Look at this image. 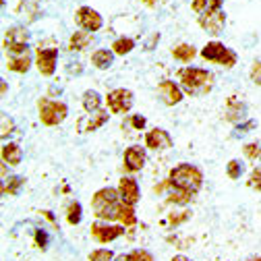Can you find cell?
I'll return each instance as SVG.
<instances>
[{
    "label": "cell",
    "instance_id": "d4e9b609",
    "mask_svg": "<svg viewBox=\"0 0 261 261\" xmlns=\"http://www.w3.org/2000/svg\"><path fill=\"white\" fill-rule=\"evenodd\" d=\"M133 207H135V205L122 203V210H120V218H118V222H120L122 226H126V228H133V226L137 224V214H135Z\"/></svg>",
    "mask_w": 261,
    "mask_h": 261
},
{
    "label": "cell",
    "instance_id": "603a6c76",
    "mask_svg": "<svg viewBox=\"0 0 261 261\" xmlns=\"http://www.w3.org/2000/svg\"><path fill=\"white\" fill-rule=\"evenodd\" d=\"M195 54H197V50H195L191 44H178L172 48V56L180 62H191L195 58Z\"/></svg>",
    "mask_w": 261,
    "mask_h": 261
},
{
    "label": "cell",
    "instance_id": "60d3db41",
    "mask_svg": "<svg viewBox=\"0 0 261 261\" xmlns=\"http://www.w3.org/2000/svg\"><path fill=\"white\" fill-rule=\"evenodd\" d=\"M143 3H145V5H153V3H155V0H143Z\"/></svg>",
    "mask_w": 261,
    "mask_h": 261
},
{
    "label": "cell",
    "instance_id": "e0dca14e",
    "mask_svg": "<svg viewBox=\"0 0 261 261\" xmlns=\"http://www.w3.org/2000/svg\"><path fill=\"white\" fill-rule=\"evenodd\" d=\"M7 67L13 73H27L31 67V52H19V54H9L7 56Z\"/></svg>",
    "mask_w": 261,
    "mask_h": 261
},
{
    "label": "cell",
    "instance_id": "ffe728a7",
    "mask_svg": "<svg viewBox=\"0 0 261 261\" xmlns=\"http://www.w3.org/2000/svg\"><path fill=\"white\" fill-rule=\"evenodd\" d=\"M3 162L9 166H19L21 164V160H23V151L17 143H5L3 145Z\"/></svg>",
    "mask_w": 261,
    "mask_h": 261
},
{
    "label": "cell",
    "instance_id": "f546056e",
    "mask_svg": "<svg viewBox=\"0 0 261 261\" xmlns=\"http://www.w3.org/2000/svg\"><path fill=\"white\" fill-rule=\"evenodd\" d=\"M245 172V166L241 164V162L239 160H230V162H228V166H226V174L228 176H230V178H241V174Z\"/></svg>",
    "mask_w": 261,
    "mask_h": 261
},
{
    "label": "cell",
    "instance_id": "cb8c5ba5",
    "mask_svg": "<svg viewBox=\"0 0 261 261\" xmlns=\"http://www.w3.org/2000/svg\"><path fill=\"white\" fill-rule=\"evenodd\" d=\"M243 114H245V104L239 102L237 97H230V100H228V108H226V118L237 122L239 118H243Z\"/></svg>",
    "mask_w": 261,
    "mask_h": 261
},
{
    "label": "cell",
    "instance_id": "9a60e30c",
    "mask_svg": "<svg viewBox=\"0 0 261 261\" xmlns=\"http://www.w3.org/2000/svg\"><path fill=\"white\" fill-rule=\"evenodd\" d=\"M145 147L147 149H155V151L170 149L172 147V137L164 128H151V130H147V135H145Z\"/></svg>",
    "mask_w": 261,
    "mask_h": 261
},
{
    "label": "cell",
    "instance_id": "3957f363",
    "mask_svg": "<svg viewBox=\"0 0 261 261\" xmlns=\"http://www.w3.org/2000/svg\"><path fill=\"white\" fill-rule=\"evenodd\" d=\"M170 182L178 189H185V191H191V193H197L201 187H203V172L193 166V164H178L170 170L168 174Z\"/></svg>",
    "mask_w": 261,
    "mask_h": 261
},
{
    "label": "cell",
    "instance_id": "b9f144b4",
    "mask_svg": "<svg viewBox=\"0 0 261 261\" xmlns=\"http://www.w3.org/2000/svg\"><path fill=\"white\" fill-rule=\"evenodd\" d=\"M247 261H261V257H253V259H247Z\"/></svg>",
    "mask_w": 261,
    "mask_h": 261
},
{
    "label": "cell",
    "instance_id": "6da1fadb",
    "mask_svg": "<svg viewBox=\"0 0 261 261\" xmlns=\"http://www.w3.org/2000/svg\"><path fill=\"white\" fill-rule=\"evenodd\" d=\"M122 203H124V201L120 199L118 189H112V187H106V189L95 191L93 197H91L93 216L100 218V220H106V222H112V220H118V218H120Z\"/></svg>",
    "mask_w": 261,
    "mask_h": 261
},
{
    "label": "cell",
    "instance_id": "7bdbcfd3",
    "mask_svg": "<svg viewBox=\"0 0 261 261\" xmlns=\"http://www.w3.org/2000/svg\"><path fill=\"white\" fill-rule=\"evenodd\" d=\"M259 160H261V155H259Z\"/></svg>",
    "mask_w": 261,
    "mask_h": 261
},
{
    "label": "cell",
    "instance_id": "ab89813d",
    "mask_svg": "<svg viewBox=\"0 0 261 261\" xmlns=\"http://www.w3.org/2000/svg\"><path fill=\"white\" fill-rule=\"evenodd\" d=\"M172 261H191V259H187V257H182V255H176Z\"/></svg>",
    "mask_w": 261,
    "mask_h": 261
},
{
    "label": "cell",
    "instance_id": "7c38bea8",
    "mask_svg": "<svg viewBox=\"0 0 261 261\" xmlns=\"http://www.w3.org/2000/svg\"><path fill=\"white\" fill-rule=\"evenodd\" d=\"M122 166H124V170H128V172H139V170L145 166V149H143L141 145H130V147L124 151Z\"/></svg>",
    "mask_w": 261,
    "mask_h": 261
},
{
    "label": "cell",
    "instance_id": "f1b7e54d",
    "mask_svg": "<svg viewBox=\"0 0 261 261\" xmlns=\"http://www.w3.org/2000/svg\"><path fill=\"white\" fill-rule=\"evenodd\" d=\"M120 261H153V255L147 253V251H143V249H135V251L122 255Z\"/></svg>",
    "mask_w": 261,
    "mask_h": 261
},
{
    "label": "cell",
    "instance_id": "836d02e7",
    "mask_svg": "<svg viewBox=\"0 0 261 261\" xmlns=\"http://www.w3.org/2000/svg\"><path fill=\"white\" fill-rule=\"evenodd\" d=\"M247 185H249L251 189H257V191H261V166L253 168V172H251V176H249Z\"/></svg>",
    "mask_w": 261,
    "mask_h": 261
},
{
    "label": "cell",
    "instance_id": "30bf717a",
    "mask_svg": "<svg viewBox=\"0 0 261 261\" xmlns=\"http://www.w3.org/2000/svg\"><path fill=\"white\" fill-rule=\"evenodd\" d=\"M75 21H77V25H79L81 29L91 31V34H93V31H100L102 25H104L102 15L97 13V11H93L91 7H81V9H77Z\"/></svg>",
    "mask_w": 261,
    "mask_h": 261
},
{
    "label": "cell",
    "instance_id": "5bb4252c",
    "mask_svg": "<svg viewBox=\"0 0 261 261\" xmlns=\"http://www.w3.org/2000/svg\"><path fill=\"white\" fill-rule=\"evenodd\" d=\"M108 112L104 110H97V112H87L85 116H81L77 120V130L79 133H89V130H97L102 124L108 122Z\"/></svg>",
    "mask_w": 261,
    "mask_h": 261
},
{
    "label": "cell",
    "instance_id": "484cf974",
    "mask_svg": "<svg viewBox=\"0 0 261 261\" xmlns=\"http://www.w3.org/2000/svg\"><path fill=\"white\" fill-rule=\"evenodd\" d=\"M133 48H135V40H130V38H118V40H114V44H112V52L118 54V56L128 54Z\"/></svg>",
    "mask_w": 261,
    "mask_h": 261
},
{
    "label": "cell",
    "instance_id": "7a4b0ae2",
    "mask_svg": "<svg viewBox=\"0 0 261 261\" xmlns=\"http://www.w3.org/2000/svg\"><path fill=\"white\" fill-rule=\"evenodd\" d=\"M178 79H180L182 89L189 95H205L212 91V85H214V75L207 73L205 69H197V67L180 69Z\"/></svg>",
    "mask_w": 261,
    "mask_h": 261
},
{
    "label": "cell",
    "instance_id": "8992f818",
    "mask_svg": "<svg viewBox=\"0 0 261 261\" xmlns=\"http://www.w3.org/2000/svg\"><path fill=\"white\" fill-rule=\"evenodd\" d=\"M89 232H91V239L95 243L108 245V243L116 241L118 237H122L126 232V226H122V224H108V222H95V224H91Z\"/></svg>",
    "mask_w": 261,
    "mask_h": 261
},
{
    "label": "cell",
    "instance_id": "d6a6232c",
    "mask_svg": "<svg viewBox=\"0 0 261 261\" xmlns=\"http://www.w3.org/2000/svg\"><path fill=\"white\" fill-rule=\"evenodd\" d=\"M243 151H245L247 160L255 162V160H257V158L261 155V145H257V143H247V145L243 147Z\"/></svg>",
    "mask_w": 261,
    "mask_h": 261
},
{
    "label": "cell",
    "instance_id": "44dd1931",
    "mask_svg": "<svg viewBox=\"0 0 261 261\" xmlns=\"http://www.w3.org/2000/svg\"><path fill=\"white\" fill-rule=\"evenodd\" d=\"M112 60H114V52L112 50H106V48H100V50H95L91 54V64H93L95 69H100V71L110 69Z\"/></svg>",
    "mask_w": 261,
    "mask_h": 261
},
{
    "label": "cell",
    "instance_id": "5b68a950",
    "mask_svg": "<svg viewBox=\"0 0 261 261\" xmlns=\"http://www.w3.org/2000/svg\"><path fill=\"white\" fill-rule=\"evenodd\" d=\"M201 58H205L207 62H216V64L226 67V69H232L237 64V54L220 42H207L201 48Z\"/></svg>",
    "mask_w": 261,
    "mask_h": 261
},
{
    "label": "cell",
    "instance_id": "7402d4cb",
    "mask_svg": "<svg viewBox=\"0 0 261 261\" xmlns=\"http://www.w3.org/2000/svg\"><path fill=\"white\" fill-rule=\"evenodd\" d=\"M83 108H85V112L102 110V97H100V93L93 91V89H87L83 93Z\"/></svg>",
    "mask_w": 261,
    "mask_h": 261
},
{
    "label": "cell",
    "instance_id": "1f68e13d",
    "mask_svg": "<svg viewBox=\"0 0 261 261\" xmlns=\"http://www.w3.org/2000/svg\"><path fill=\"white\" fill-rule=\"evenodd\" d=\"M15 130V120L9 116V114H3V130H0V135H3V139H7L11 133Z\"/></svg>",
    "mask_w": 261,
    "mask_h": 261
},
{
    "label": "cell",
    "instance_id": "277c9868",
    "mask_svg": "<svg viewBox=\"0 0 261 261\" xmlns=\"http://www.w3.org/2000/svg\"><path fill=\"white\" fill-rule=\"evenodd\" d=\"M38 112H40V120L46 126H56L60 124L64 118L69 116V106L64 102H56V100H48V97H40L38 100Z\"/></svg>",
    "mask_w": 261,
    "mask_h": 261
},
{
    "label": "cell",
    "instance_id": "2e32d148",
    "mask_svg": "<svg viewBox=\"0 0 261 261\" xmlns=\"http://www.w3.org/2000/svg\"><path fill=\"white\" fill-rule=\"evenodd\" d=\"M158 93H160V97H162V102H164L166 106H174V104H178L180 100H182V91H180V87L174 83V81H162L160 85H158Z\"/></svg>",
    "mask_w": 261,
    "mask_h": 261
},
{
    "label": "cell",
    "instance_id": "8d00e7d4",
    "mask_svg": "<svg viewBox=\"0 0 261 261\" xmlns=\"http://www.w3.org/2000/svg\"><path fill=\"white\" fill-rule=\"evenodd\" d=\"M36 243L40 249H46L48 247V234L44 230H36Z\"/></svg>",
    "mask_w": 261,
    "mask_h": 261
},
{
    "label": "cell",
    "instance_id": "8fae6325",
    "mask_svg": "<svg viewBox=\"0 0 261 261\" xmlns=\"http://www.w3.org/2000/svg\"><path fill=\"white\" fill-rule=\"evenodd\" d=\"M118 193H120V199L128 205H135L141 199V193H139V182L133 176H122L118 180Z\"/></svg>",
    "mask_w": 261,
    "mask_h": 261
},
{
    "label": "cell",
    "instance_id": "74e56055",
    "mask_svg": "<svg viewBox=\"0 0 261 261\" xmlns=\"http://www.w3.org/2000/svg\"><path fill=\"white\" fill-rule=\"evenodd\" d=\"M130 122H133V126L139 128V130L145 126V118H143V116H133V118H130Z\"/></svg>",
    "mask_w": 261,
    "mask_h": 261
},
{
    "label": "cell",
    "instance_id": "4fadbf2b",
    "mask_svg": "<svg viewBox=\"0 0 261 261\" xmlns=\"http://www.w3.org/2000/svg\"><path fill=\"white\" fill-rule=\"evenodd\" d=\"M199 25L207 31L212 36H218L224 31V25H226V15L224 11H212V13H205V15H199Z\"/></svg>",
    "mask_w": 261,
    "mask_h": 261
},
{
    "label": "cell",
    "instance_id": "52a82bcc",
    "mask_svg": "<svg viewBox=\"0 0 261 261\" xmlns=\"http://www.w3.org/2000/svg\"><path fill=\"white\" fill-rule=\"evenodd\" d=\"M106 104H108V110L112 114H126L130 108H133V91L124 89V87L112 89L106 95Z\"/></svg>",
    "mask_w": 261,
    "mask_h": 261
},
{
    "label": "cell",
    "instance_id": "4dcf8cb0",
    "mask_svg": "<svg viewBox=\"0 0 261 261\" xmlns=\"http://www.w3.org/2000/svg\"><path fill=\"white\" fill-rule=\"evenodd\" d=\"M112 251L108 249H95L89 253V261H112Z\"/></svg>",
    "mask_w": 261,
    "mask_h": 261
},
{
    "label": "cell",
    "instance_id": "83f0119b",
    "mask_svg": "<svg viewBox=\"0 0 261 261\" xmlns=\"http://www.w3.org/2000/svg\"><path fill=\"white\" fill-rule=\"evenodd\" d=\"M67 222L71 226H77L81 222V203L79 201H71L67 207Z\"/></svg>",
    "mask_w": 261,
    "mask_h": 261
},
{
    "label": "cell",
    "instance_id": "d6986e66",
    "mask_svg": "<svg viewBox=\"0 0 261 261\" xmlns=\"http://www.w3.org/2000/svg\"><path fill=\"white\" fill-rule=\"evenodd\" d=\"M91 44H93V34H91V31L81 29V31H75V34L71 36V40H69V50L81 52V50L89 48Z\"/></svg>",
    "mask_w": 261,
    "mask_h": 261
},
{
    "label": "cell",
    "instance_id": "4316f807",
    "mask_svg": "<svg viewBox=\"0 0 261 261\" xmlns=\"http://www.w3.org/2000/svg\"><path fill=\"white\" fill-rule=\"evenodd\" d=\"M23 178L21 176H11V178H7V182L3 185V195H5V197H7V195H9V197H13V195H17L19 193V189L23 187Z\"/></svg>",
    "mask_w": 261,
    "mask_h": 261
},
{
    "label": "cell",
    "instance_id": "e575fe53",
    "mask_svg": "<svg viewBox=\"0 0 261 261\" xmlns=\"http://www.w3.org/2000/svg\"><path fill=\"white\" fill-rule=\"evenodd\" d=\"M191 9H193L195 13H197V15H205V13H207V9H210V0H193Z\"/></svg>",
    "mask_w": 261,
    "mask_h": 261
},
{
    "label": "cell",
    "instance_id": "ac0fdd59",
    "mask_svg": "<svg viewBox=\"0 0 261 261\" xmlns=\"http://www.w3.org/2000/svg\"><path fill=\"white\" fill-rule=\"evenodd\" d=\"M193 195H195V193H191V191H185V189L174 187V185L170 182V178H168V197H166L168 203H174V205H187V203L193 201Z\"/></svg>",
    "mask_w": 261,
    "mask_h": 261
},
{
    "label": "cell",
    "instance_id": "ba28073f",
    "mask_svg": "<svg viewBox=\"0 0 261 261\" xmlns=\"http://www.w3.org/2000/svg\"><path fill=\"white\" fill-rule=\"evenodd\" d=\"M27 40H29V31L25 27H11L5 34V50L7 54H19L29 50L27 48Z\"/></svg>",
    "mask_w": 261,
    "mask_h": 261
},
{
    "label": "cell",
    "instance_id": "f35d334b",
    "mask_svg": "<svg viewBox=\"0 0 261 261\" xmlns=\"http://www.w3.org/2000/svg\"><path fill=\"white\" fill-rule=\"evenodd\" d=\"M253 126H255V122H253V120H249L247 124H241V126H239V135H245V133H249V128H253Z\"/></svg>",
    "mask_w": 261,
    "mask_h": 261
},
{
    "label": "cell",
    "instance_id": "9c48e42d",
    "mask_svg": "<svg viewBox=\"0 0 261 261\" xmlns=\"http://www.w3.org/2000/svg\"><path fill=\"white\" fill-rule=\"evenodd\" d=\"M56 62H58V48H36V67L40 75L52 77L56 73Z\"/></svg>",
    "mask_w": 261,
    "mask_h": 261
},
{
    "label": "cell",
    "instance_id": "d590c367",
    "mask_svg": "<svg viewBox=\"0 0 261 261\" xmlns=\"http://www.w3.org/2000/svg\"><path fill=\"white\" fill-rule=\"evenodd\" d=\"M251 81L255 83V85H261V60H257V62H253V67H251Z\"/></svg>",
    "mask_w": 261,
    "mask_h": 261
}]
</instances>
